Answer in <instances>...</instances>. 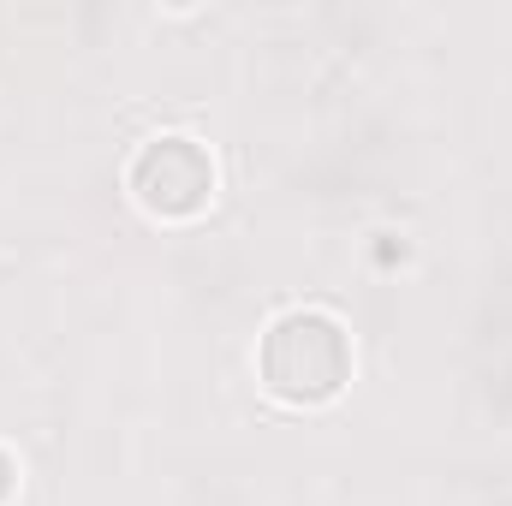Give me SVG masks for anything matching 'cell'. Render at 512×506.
I'll list each match as a JSON object with an SVG mask.
<instances>
[{"mask_svg":"<svg viewBox=\"0 0 512 506\" xmlns=\"http://www.w3.org/2000/svg\"><path fill=\"white\" fill-rule=\"evenodd\" d=\"M352 381V334L328 310H286L262 334V387L286 405H328Z\"/></svg>","mask_w":512,"mask_h":506,"instance_id":"cell-1","label":"cell"},{"mask_svg":"<svg viewBox=\"0 0 512 506\" xmlns=\"http://www.w3.org/2000/svg\"><path fill=\"white\" fill-rule=\"evenodd\" d=\"M131 191L161 221H191L215 197V161L197 137H155L131 155Z\"/></svg>","mask_w":512,"mask_h":506,"instance_id":"cell-2","label":"cell"},{"mask_svg":"<svg viewBox=\"0 0 512 506\" xmlns=\"http://www.w3.org/2000/svg\"><path fill=\"white\" fill-rule=\"evenodd\" d=\"M12 477H18V471H12V459H6V453H0V501H6V495H12Z\"/></svg>","mask_w":512,"mask_h":506,"instance_id":"cell-3","label":"cell"}]
</instances>
